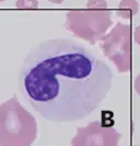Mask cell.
I'll return each mask as SVG.
<instances>
[{
	"instance_id": "5",
	"label": "cell",
	"mask_w": 140,
	"mask_h": 146,
	"mask_svg": "<svg viewBox=\"0 0 140 146\" xmlns=\"http://www.w3.org/2000/svg\"><path fill=\"white\" fill-rule=\"evenodd\" d=\"M120 134L115 129L106 127L101 122H91L84 127H78L71 144L74 146H116Z\"/></svg>"
},
{
	"instance_id": "9",
	"label": "cell",
	"mask_w": 140,
	"mask_h": 146,
	"mask_svg": "<svg viewBox=\"0 0 140 146\" xmlns=\"http://www.w3.org/2000/svg\"><path fill=\"white\" fill-rule=\"evenodd\" d=\"M87 8L92 10H105L107 8V2L106 0H89Z\"/></svg>"
},
{
	"instance_id": "4",
	"label": "cell",
	"mask_w": 140,
	"mask_h": 146,
	"mask_svg": "<svg viewBox=\"0 0 140 146\" xmlns=\"http://www.w3.org/2000/svg\"><path fill=\"white\" fill-rule=\"evenodd\" d=\"M104 55L114 63L119 73H127L131 68V28L117 23L108 34L101 38Z\"/></svg>"
},
{
	"instance_id": "10",
	"label": "cell",
	"mask_w": 140,
	"mask_h": 146,
	"mask_svg": "<svg viewBox=\"0 0 140 146\" xmlns=\"http://www.w3.org/2000/svg\"><path fill=\"white\" fill-rule=\"evenodd\" d=\"M133 36H135V41L140 45V25L136 28L135 33H133Z\"/></svg>"
},
{
	"instance_id": "7",
	"label": "cell",
	"mask_w": 140,
	"mask_h": 146,
	"mask_svg": "<svg viewBox=\"0 0 140 146\" xmlns=\"http://www.w3.org/2000/svg\"><path fill=\"white\" fill-rule=\"evenodd\" d=\"M101 124L106 127H112L115 124L114 121V113L110 110H103L101 112Z\"/></svg>"
},
{
	"instance_id": "6",
	"label": "cell",
	"mask_w": 140,
	"mask_h": 146,
	"mask_svg": "<svg viewBox=\"0 0 140 146\" xmlns=\"http://www.w3.org/2000/svg\"><path fill=\"white\" fill-rule=\"evenodd\" d=\"M139 11V3L137 0H122L117 9V15L123 19H131Z\"/></svg>"
},
{
	"instance_id": "12",
	"label": "cell",
	"mask_w": 140,
	"mask_h": 146,
	"mask_svg": "<svg viewBox=\"0 0 140 146\" xmlns=\"http://www.w3.org/2000/svg\"><path fill=\"white\" fill-rule=\"evenodd\" d=\"M48 1H51V2H53V3H56V5H60L64 0H48Z\"/></svg>"
},
{
	"instance_id": "11",
	"label": "cell",
	"mask_w": 140,
	"mask_h": 146,
	"mask_svg": "<svg viewBox=\"0 0 140 146\" xmlns=\"http://www.w3.org/2000/svg\"><path fill=\"white\" fill-rule=\"evenodd\" d=\"M133 87H135V90L137 91V94L140 95V75L135 79V85H133Z\"/></svg>"
},
{
	"instance_id": "2",
	"label": "cell",
	"mask_w": 140,
	"mask_h": 146,
	"mask_svg": "<svg viewBox=\"0 0 140 146\" xmlns=\"http://www.w3.org/2000/svg\"><path fill=\"white\" fill-rule=\"evenodd\" d=\"M36 136L35 117L15 96L0 106V146H30Z\"/></svg>"
},
{
	"instance_id": "1",
	"label": "cell",
	"mask_w": 140,
	"mask_h": 146,
	"mask_svg": "<svg viewBox=\"0 0 140 146\" xmlns=\"http://www.w3.org/2000/svg\"><path fill=\"white\" fill-rule=\"evenodd\" d=\"M112 84L110 66L70 38L35 45L19 72L23 98L44 119L58 123L90 115L105 99Z\"/></svg>"
},
{
	"instance_id": "3",
	"label": "cell",
	"mask_w": 140,
	"mask_h": 146,
	"mask_svg": "<svg viewBox=\"0 0 140 146\" xmlns=\"http://www.w3.org/2000/svg\"><path fill=\"white\" fill-rule=\"evenodd\" d=\"M112 25L110 10H70L66 13V28L79 38L95 44Z\"/></svg>"
},
{
	"instance_id": "8",
	"label": "cell",
	"mask_w": 140,
	"mask_h": 146,
	"mask_svg": "<svg viewBox=\"0 0 140 146\" xmlns=\"http://www.w3.org/2000/svg\"><path fill=\"white\" fill-rule=\"evenodd\" d=\"M15 6L18 9H36L38 7L37 0H16Z\"/></svg>"
},
{
	"instance_id": "13",
	"label": "cell",
	"mask_w": 140,
	"mask_h": 146,
	"mask_svg": "<svg viewBox=\"0 0 140 146\" xmlns=\"http://www.w3.org/2000/svg\"><path fill=\"white\" fill-rule=\"evenodd\" d=\"M1 1H5V0H0V2H1Z\"/></svg>"
}]
</instances>
